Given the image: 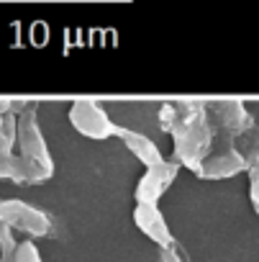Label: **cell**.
<instances>
[{
	"instance_id": "cell-4",
	"label": "cell",
	"mask_w": 259,
	"mask_h": 262,
	"mask_svg": "<svg viewBox=\"0 0 259 262\" xmlns=\"http://www.w3.org/2000/svg\"><path fill=\"white\" fill-rule=\"evenodd\" d=\"M0 224H8L11 229L26 231L31 236H46L52 231V219L44 211L23 201H16V198L0 201Z\"/></svg>"
},
{
	"instance_id": "cell-8",
	"label": "cell",
	"mask_w": 259,
	"mask_h": 262,
	"mask_svg": "<svg viewBox=\"0 0 259 262\" xmlns=\"http://www.w3.org/2000/svg\"><path fill=\"white\" fill-rule=\"evenodd\" d=\"M115 137L123 142V147L131 152L144 167H154V165H159V162H164V157H162V152H159V147L149 139V137H144V134H139V131H131V128H123V126H115Z\"/></svg>"
},
{
	"instance_id": "cell-11",
	"label": "cell",
	"mask_w": 259,
	"mask_h": 262,
	"mask_svg": "<svg viewBox=\"0 0 259 262\" xmlns=\"http://www.w3.org/2000/svg\"><path fill=\"white\" fill-rule=\"evenodd\" d=\"M16 142H18V118L11 111L3 116V123H0V155H13Z\"/></svg>"
},
{
	"instance_id": "cell-5",
	"label": "cell",
	"mask_w": 259,
	"mask_h": 262,
	"mask_svg": "<svg viewBox=\"0 0 259 262\" xmlns=\"http://www.w3.org/2000/svg\"><path fill=\"white\" fill-rule=\"evenodd\" d=\"M180 167L182 165L177 160L175 162L164 160V162H159L154 167H147V172L142 175V180L136 185V203H157L167 193V188L175 183Z\"/></svg>"
},
{
	"instance_id": "cell-6",
	"label": "cell",
	"mask_w": 259,
	"mask_h": 262,
	"mask_svg": "<svg viewBox=\"0 0 259 262\" xmlns=\"http://www.w3.org/2000/svg\"><path fill=\"white\" fill-rule=\"evenodd\" d=\"M134 224L154 242L159 244L162 249H172L175 247V239H172V231L162 216V211L157 208V203H136L134 208Z\"/></svg>"
},
{
	"instance_id": "cell-3",
	"label": "cell",
	"mask_w": 259,
	"mask_h": 262,
	"mask_svg": "<svg viewBox=\"0 0 259 262\" xmlns=\"http://www.w3.org/2000/svg\"><path fill=\"white\" fill-rule=\"evenodd\" d=\"M69 123L75 126L77 134L95 142L115 137V123L110 121V116L95 100H87V98H77L69 105Z\"/></svg>"
},
{
	"instance_id": "cell-13",
	"label": "cell",
	"mask_w": 259,
	"mask_h": 262,
	"mask_svg": "<svg viewBox=\"0 0 259 262\" xmlns=\"http://www.w3.org/2000/svg\"><path fill=\"white\" fill-rule=\"evenodd\" d=\"M251 203H254V211L259 213V175H254L251 180Z\"/></svg>"
},
{
	"instance_id": "cell-12",
	"label": "cell",
	"mask_w": 259,
	"mask_h": 262,
	"mask_svg": "<svg viewBox=\"0 0 259 262\" xmlns=\"http://www.w3.org/2000/svg\"><path fill=\"white\" fill-rule=\"evenodd\" d=\"M13 262H41V254H39L36 244L31 239H26V242H18L16 254H13Z\"/></svg>"
},
{
	"instance_id": "cell-10",
	"label": "cell",
	"mask_w": 259,
	"mask_h": 262,
	"mask_svg": "<svg viewBox=\"0 0 259 262\" xmlns=\"http://www.w3.org/2000/svg\"><path fill=\"white\" fill-rule=\"evenodd\" d=\"M216 116H218V123L226 131H231V134H236V131L244 128V123H249V116L241 108V103H218Z\"/></svg>"
},
{
	"instance_id": "cell-15",
	"label": "cell",
	"mask_w": 259,
	"mask_h": 262,
	"mask_svg": "<svg viewBox=\"0 0 259 262\" xmlns=\"http://www.w3.org/2000/svg\"><path fill=\"white\" fill-rule=\"evenodd\" d=\"M0 123H3V113H0Z\"/></svg>"
},
{
	"instance_id": "cell-7",
	"label": "cell",
	"mask_w": 259,
	"mask_h": 262,
	"mask_svg": "<svg viewBox=\"0 0 259 262\" xmlns=\"http://www.w3.org/2000/svg\"><path fill=\"white\" fill-rule=\"evenodd\" d=\"M244 170H246V160L233 147H226L218 155L205 157V162L200 165L198 175L200 178H210V180H223V178H233V175H239Z\"/></svg>"
},
{
	"instance_id": "cell-1",
	"label": "cell",
	"mask_w": 259,
	"mask_h": 262,
	"mask_svg": "<svg viewBox=\"0 0 259 262\" xmlns=\"http://www.w3.org/2000/svg\"><path fill=\"white\" fill-rule=\"evenodd\" d=\"M162 123L172 131L175 157L193 172L200 170L210 152V126L200 103H167L162 108Z\"/></svg>"
},
{
	"instance_id": "cell-2",
	"label": "cell",
	"mask_w": 259,
	"mask_h": 262,
	"mask_svg": "<svg viewBox=\"0 0 259 262\" xmlns=\"http://www.w3.org/2000/svg\"><path fill=\"white\" fill-rule=\"evenodd\" d=\"M18 147H21V160L34 170L36 180H49L54 172L52 155L46 149V142L41 137V128L36 121V105H26L18 116Z\"/></svg>"
},
{
	"instance_id": "cell-14",
	"label": "cell",
	"mask_w": 259,
	"mask_h": 262,
	"mask_svg": "<svg viewBox=\"0 0 259 262\" xmlns=\"http://www.w3.org/2000/svg\"><path fill=\"white\" fill-rule=\"evenodd\" d=\"M162 262H180V257H177L175 249H164L162 252Z\"/></svg>"
},
{
	"instance_id": "cell-9",
	"label": "cell",
	"mask_w": 259,
	"mask_h": 262,
	"mask_svg": "<svg viewBox=\"0 0 259 262\" xmlns=\"http://www.w3.org/2000/svg\"><path fill=\"white\" fill-rule=\"evenodd\" d=\"M0 180H16V183H39L34 170L16 155H0Z\"/></svg>"
}]
</instances>
